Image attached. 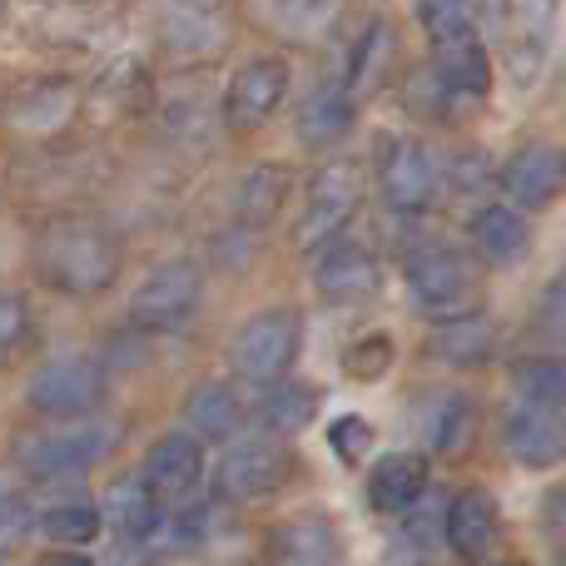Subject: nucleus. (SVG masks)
<instances>
[{"mask_svg": "<svg viewBox=\"0 0 566 566\" xmlns=\"http://www.w3.org/2000/svg\"><path fill=\"white\" fill-rule=\"evenodd\" d=\"M388 50H392V30L388 20H368L363 25V35L353 40L348 50V70H343V85L358 95V90H368L373 80L382 75V65H388Z\"/></svg>", "mask_w": 566, "mask_h": 566, "instance_id": "obj_31", "label": "nucleus"}, {"mask_svg": "<svg viewBox=\"0 0 566 566\" xmlns=\"http://www.w3.org/2000/svg\"><path fill=\"white\" fill-rule=\"evenodd\" d=\"M418 20L428 30V40L438 45V40L472 30V0H418Z\"/></svg>", "mask_w": 566, "mask_h": 566, "instance_id": "obj_36", "label": "nucleus"}, {"mask_svg": "<svg viewBox=\"0 0 566 566\" xmlns=\"http://www.w3.org/2000/svg\"><path fill=\"white\" fill-rule=\"evenodd\" d=\"M105 566H149V557H145V542L119 537V547L109 552V562H105Z\"/></svg>", "mask_w": 566, "mask_h": 566, "instance_id": "obj_40", "label": "nucleus"}, {"mask_svg": "<svg viewBox=\"0 0 566 566\" xmlns=\"http://www.w3.org/2000/svg\"><path fill=\"white\" fill-rule=\"evenodd\" d=\"M318 388L313 382H303V378H274V382H264L259 388V402H254V412H259V422H264V432H279V438H289V432H303L313 418H318Z\"/></svg>", "mask_w": 566, "mask_h": 566, "instance_id": "obj_24", "label": "nucleus"}, {"mask_svg": "<svg viewBox=\"0 0 566 566\" xmlns=\"http://www.w3.org/2000/svg\"><path fill=\"white\" fill-rule=\"evenodd\" d=\"M502 442H507V452L522 468H557L566 458V422L557 418V408H532V402H522L517 412H507Z\"/></svg>", "mask_w": 566, "mask_h": 566, "instance_id": "obj_15", "label": "nucleus"}, {"mask_svg": "<svg viewBox=\"0 0 566 566\" xmlns=\"http://www.w3.org/2000/svg\"><path fill=\"white\" fill-rule=\"evenodd\" d=\"M428 492V458L422 452H388L368 472V507L373 512H402Z\"/></svg>", "mask_w": 566, "mask_h": 566, "instance_id": "obj_19", "label": "nucleus"}, {"mask_svg": "<svg viewBox=\"0 0 566 566\" xmlns=\"http://www.w3.org/2000/svg\"><path fill=\"white\" fill-rule=\"evenodd\" d=\"M109 448H115V428L95 422L85 412V418H50V428L25 432L15 448V462L35 482H70V478H80L90 462L105 458Z\"/></svg>", "mask_w": 566, "mask_h": 566, "instance_id": "obj_3", "label": "nucleus"}, {"mask_svg": "<svg viewBox=\"0 0 566 566\" xmlns=\"http://www.w3.org/2000/svg\"><path fill=\"white\" fill-rule=\"evenodd\" d=\"M338 537L323 517H289L269 532V562L274 566H333Z\"/></svg>", "mask_w": 566, "mask_h": 566, "instance_id": "obj_23", "label": "nucleus"}, {"mask_svg": "<svg viewBox=\"0 0 566 566\" xmlns=\"http://www.w3.org/2000/svg\"><path fill=\"white\" fill-rule=\"evenodd\" d=\"M30 338V308L20 293L0 289V363H10Z\"/></svg>", "mask_w": 566, "mask_h": 566, "instance_id": "obj_37", "label": "nucleus"}, {"mask_svg": "<svg viewBox=\"0 0 566 566\" xmlns=\"http://www.w3.org/2000/svg\"><path fill=\"white\" fill-rule=\"evenodd\" d=\"M313 289H318L328 303H363L382 289V269L363 244H353V239L338 234V239H328V244H318Z\"/></svg>", "mask_w": 566, "mask_h": 566, "instance_id": "obj_14", "label": "nucleus"}, {"mask_svg": "<svg viewBox=\"0 0 566 566\" xmlns=\"http://www.w3.org/2000/svg\"><path fill=\"white\" fill-rule=\"evenodd\" d=\"M289 195H293V175H289V169H283V165H254L244 175V185H239V199H234L239 224H244V229L274 224L279 209L289 205Z\"/></svg>", "mask_w": 566, "mask_h": 566, "instance_id": "obj_27", "label": "nucleus"}, {"mask_svg": "<svg viewBox=\"0 0 566 566\" xmlns=\"http://www.w3.org/2000/svg\"><path fill=\"white\" fill-rule=\"evenodd\" d=\"M358 205H363V169L353 159L323 165L308 179V189H303V209H298V224H293L298 249H318L328 239H338L343 224L358 214Z\"/></svg>", "mask_w": 566, "mask_h": 566, "instance_id": "obj_7", "label": "nucleus"}, {"mask_svg": "<svg viewBox=\"0 0 566 566\" xmlns=\"http://www.w3.org/2000/svg\"><path fill=\"white\" fill-rule=\"evenodd\" d=\"M99 398H105V368L80 358V353L40 363L25 388V402L40 418H85L99 408Z\"/></svg>", "mask_w": 566, "mask_h": 566, "instance_id": "obj_8", "label": "nucleus"}, {"mask_svg": "<svg viewBox=\"0 0 566 566\" xmlns=\"http://www.w3.org/2000/svg\"><path fill=\"white\" fill-rule=\"evenodd\" d=\"M328 448L338 452L343 462H363L373 448V428L358 418V412H343V418L328 428Z\"/></svg>", "mask_w": 566, "mask_h": 566, "instance_id": "obj_38", "label": "nucleus"}, {"mask_svg": "<svg viewBox=\"0 0 566 566\" xmlns=\"http://www.w3.org/2000/svg\"><path fill=\"white\" fill-rule=\"evenodd\" d=\"M99 517H105V527H115L119 537L145 542V537H155L159 532L165 507H159V497L145 488V478L129 472V478H115L105 488V497H99Z\"/></svg>", "mask_w": 566, "mask_h": 566, "instance_id": "obj_18", "label": "nucleus"}, {"mask_svg": "<svg viewBox=\"0 0 566 566\" xmlns=\"http://www.w3.org/2000/svg\"><path fill=\"white\" fill-rule=\"evenodd\" d=\"M497 185L507 195V205H517L522 214H537V209L557 205L566 189V149L552 145V139H532V145H522L502 165Z\"/></svg>", "mask_w": 566, "mask_h": 566, "instance_id": "obj_12", "label": "nucleus"}, {"mask_svg": "<svg viewBox=\"0 0 566 566\" xmlns=\"http://www.w3.org/2000/svg\"><path fill=\"white\" fill-rule=\"evenodd\" d=\"M139 478H145V488L159 497V507L175 512L179 502L195 497L199 478H205V442L195 438V432H165V438L149 442L145 462H139Z\"/></svg>", "mask_w": 566, "mask_h": 566, "instance_id": "obj_13", "label": "nucleus"}, {"mask_svg": "<svg viewBox=\"0 0 566 566\" xmlns=\"http://www.w3.org/2000/svg\"><path fill=\"white\" fill-rule=\"evenodd\" d=\"M448 547L462 562H482L497 547V507H492L488 492H458L448 502Z\"/></svg>", "mask_w": 566, "mask_h": 566, "instance_id": "obj_21", "label": "nucleus"}, {"mask_svg": "<svg viewBox=\"0 0 566 566\" xmlns=\"http://www.w3.org/2000/svg\"><path fill=\"white\" fill-rule=\"evenodd\" d=\"M402 517V542H408L412 552H432L438 542H448V502L442 497H428L422 492L412 507L398 512Z\"/></svg>", "mask_w": 566, "mask_h": 566, "instance_id": "obj_33", "label": "nucleus"}, {"mask_svg": "<svg viewBox=\"0 0 566 566\" xmlns=\"http://www.w3.org/2000/svg\"><path fill=\"white\" fill-rule=\"evenodd\" d=\"M214 125H219V109L199 95H179L165 105V129L179 145H205V139L214 135Z\"/></svg>", "mask_w": 566, "mask_h": 566, "instance_id": "obj_34", "label": "nucleus"}, {"mask_svg": "<svg viewBox=\"0 0 566 566\" xmlns=\"http://www.w3.org/2000/svg\"><path fill=\"white\" fill-rule=\"evenodd\" d=\"M105 517H99L95 502H55V507L40 517V532H45L55 547H85V542L99 537Z\"/></svg>", "mask_w": 566, "mask_h": 566, "instance_id": "obj_32", "label": "nucleus"}, {"mask_svg": "<svg viewBox=\"0 0 566 566\" xmlns=\"http://www.w3.org/2000/svg\"><path fill=\"white\" fill-rule=\"evenodd\" d=\"M343 368H348V378H358V382H378L382 373L392 368V338L388 333H363L358 343H348Z\"/></svg>", "mask_w": 566, "mask_h": 566, "instance_id": "obj_35", "label": "nucleus"}, {"mask_svg": "<svg viewBox=\"0 0 566 566\" xmlns=\"http://www.w3.org/2000/svg\"><path fill=\"white\" fill-rule=\"evenodd\" d=\"M185 422L199 442H229L239 428H244V402H239L234 382L205 378L185 398Z\"/></svg>", "mask_w": 566, "mask_h": 566, "instance_id": "obj_22", "label": "nucleus"}, {"mask_svg": "<svg viewBox=\"0 0 566 566\" xmlns=\"http://www.w3.org/2000/svg\"><path fill=\"white\" fill-rule=\"evenodd\" d=\"M343 0H264V20L279 30L283 40H298V45H313L333 30Z\"/></svg>", "mask_w": 566, "mask_h": 566, "instance_id": "obj_29", "label": "nucleus"}, {"mask_svg": "<svg viewBox=\"0 0 566 566\" xmlns=\"http://www.w3.org/2000/svg\"><path fill=\"white\" fill-rule=\"evenodd\" d=\"M303 348V318L298 308H259L254 318H244V328L234 333V348H229V363L244 382L264 388V382L283 378L293 368Z\"/></svg>", "mask_w": 566, "mask_h": 566, "instance_id": "obj_6", "label": "nucleus"}, {"mask_svg": "<svg viewBox=\"0 0 566 566\" xmlns=\"http://www.w3.org/2000/svg\"><path fill=\"white\" fill-rule=\"evenodd\" d=\"M378 189L398 214H422L442 189V169L432 149L412 135H392L378 159Z\"/></svg>", "mask_w": 566, "mask_h": 566, "instance_id": "obj_10", "label": "nucleus"}, {"mask_svg": "<svg viewBox=\"0 0 566 566\" xmlns=\"http://www.w3.org/2000/svg\"><path fill=\"white\" fill-rule=\"evenodd\" d=\"M468 229H472V249L497 269L517 264L532 244V229H527V219H522L517 205H482Z\"/></svg>", "mask_w": 566, "mask_h": 566, "instance_id": "obj_20", "label": "nucleus"}, {"mask_svg": "<svg viewBox=\"0 0 566 566\" xmlns=\"http://www.w3.org/2000/svg\"><path fill=\"white\" fill-rule=\"evenodd\" d=\"M408 293H412V308L438 323V318H458V313L478 308L482 279L468 254H458L448 244H428L408 259Z\"/></svg>", "mask_w": 566, "mask_h": 566, "instance_id": "obj_5", "label": "nucleus"}, {"mask_svg": "<svg viewBox=\"0 0 566 566\" xmlns=\"http://www.w3.org/2000/svg\"><path fill=\"white\" fill-rule=\"evenodd\" d=\"M418 428L438 452L468 448V438H472V398L468 392H438V398H428L418 408Z\"/></svg>", "mask_w": 566, "mask_h": 566, "instance_id": "obj_28", "label": "nucleus"}, {"mask_svg": "<svg viewBox=\"0 0 566 566\" xmlns=\"http://www.w3.org/2000/svg\"><path fill=\"white\" fill-rule=\"evenodd\" d=\"M35 566H95V562H90V557H80L75 547H55V552H50V557H40Z\"/></svg>", "mask_w": 566, "mask_h": 566, "instance_id": "obj_41", "label": "nucleus"}, {"mask_svg": "<svg viewBox=\"0 0 566 566\" xmlns=\"http://www.w3.org/2000/svg\"><path fill=\"white\" fill-rule=\"evenodd\" d=\"M438 65H432V75L442 80V90H448L452 99H482L492 90V50L482 45L478 25L462 30V35H448L438 40Z\"/></svg>", "mask_w": 566, "mask_h": 566, "instance_id": "obj_16", "label": "nucleus"}, {"mask_svg": "<svg viewBox=\"0 0 566 566\" xmlns=\"http://www.w3.org/2000/svg\"><path fill=\"white\" fill-rule=\"evenodd\" d=\"M353 119H358V95L343 80H328L298 105V139L308 149H333L348 139Z\"/></svg>", "mask_w": 566, "mask_h": 566, "instance_id": "obj_17", "label": "nucleus"}, {"mask_svg": "<svg viewBox=\"0 0 566 566\" xmlns=\"http://www.w3.org/2000/svg\"><path fill=\"white\" fill-rule=\"evenodd\" d=\"M199 298H205V269H199L195 259H169V264H159L155 274L135 289L129 318L149 333H169L195 318Z\"/></svg>", "mask_w": 566, "mask_h": 566, "instance_id": "obj_9", "label": "nucleus"}, {"mask_svg": "<svg viewBox=\"0 0 566 566\" xmlns=\"http://www.w3.org/2000/svg\"><path fill=\"white\" fill-rule=\"evenodd\" d=\"M557 10L562 0H488V35L517 90H532L547 70L552 40H557Z\"/></svg>", "mask_w": 566, "mask_h": 566, "instance_id": "obj_2", "label": "nucleus"}, {"mask_svg": "<svg viewBox=\"0 0 566 566\" xmlns=\"http://www.w3.org/2000/svg\"><path fill=\"white\" fill-rule=\"evenodd\" d=\"M557 566H566V537H562V547H557Z\"/></svg>", "mask_w": 566, "mask_h": 566, "instance_id": "obj_42", "label": "nucleus"}, {"mask_svg": "<svg viewBox=\"0 0 566 566\" xmlns=\"http://www.w3.org/2000/svg\"><path fill=\"white\" fill-rule=\"evenodd\" d=\"M0 562H6V547H0Z\"/></svg>", "mask_w": 566, "mask_h": 566, "instance_id": "obj_43", "label": "nucleus"}, {"mask_svg": "<svg viewBox=\"0 0 566 566\" xmlns=\"http://www.w3.org/2000/svg\"><path fill=\"white\" fill-rule=\"evenodd\" d=\"M283 95H289V65H283L279 55H254V60H244V65L229 75V90H224L219 115H224V125L234 129V135H254L259 125L274 119Z\"/></svg>", "mask_w": 566, "mask_h": 566, "instance_id": "obj_11", "label": "nucleus"}, {"mask_svg": "<svg viewBox=\"0 0 566 566\" xmlns=\"http://www.w3.org/2000/svg\"><path fill=\"white\" fill-rule=\"evenodd\" d=\"M75 105H80V95L70 80H40L25 95H15L10 125H15L20 135H55V129H65L70 119H75Z\"/></svg>", "mask_w": 566, "mask_h": 566, "instance_id": "obj_25", "label": "nucleus"}, {"mask_svg": "<svg viewBox=\"0 0 566 566\" xmlns=\"http://www.w3.org/2000/svg\"><path fill=\"white\" fill-rule=\"evenodd\" d=\"M492 348H497V328L482 318V308L438 318V328H432V353L452 368H478V363L492 358Z\"/></svg>", "mask_w": 566, "mask_h": 566, "instance_id": "obj_26", "label": "nucleus"}, {"mask_svg": "<svg viewBox=\"0 0 566 566\" xmlns=\"http://www.w3.org/2000/svg\"><path fill=\"white\" fill-rule=\"evenodd\" d=\"M293 478V452L279 432H234L219 458L214 472V488L224 492L229 502H264L274 492L289 488Z\"/></svg>", "mask_w": 566, "mask_h": 566, "instance_id": "obj_4", "label": "nucleus"}, {"mask_svg": "<svg viewBox=\"0 0 566 566\" xmlns=\"http://www.w3.org/2000/svg\"><path fill=\"white\" fill-rule=\"evenodd\" d=\"M35 269L50 289L95 298L119 279V244L95 219H55L35 239Z\"/></svg>", "mask_w": 566, "mask_h": 566, "instance_id": "obj_1", "label": "nucleus"}, {"mask_svg": "<svg viewBox=\"0 0 566 566\" xmlns=\"http://www.w3.org/2000/svg\"><path fill=\"white\" fill-rule=\"evenodd\" d=\"M30 527H40V522H35V512H30L25 497H6V502H0V547H6V542H20Z\"/></svg>", "mask_w": 566, "mask_h": 566, "instance_id": "obj_39", "label": "nucleus"}, {"mask_svg": "<svg viewBox=\"0 0 566 566\" xmlns=\"http://www.w3.org/2000/svg\"><path fill=\"white\" fill-rule=\"evenodd\" d=\"M512 388L532 408H566V363L547 358V353L512 363Z\"/></svg>", "mask_w": 566, "mask_h": 566, "instance_id": "obj_30", "label": "nucleus"}]
</instances>
